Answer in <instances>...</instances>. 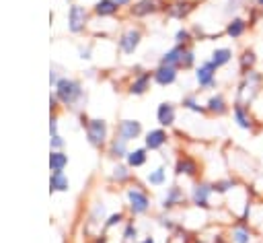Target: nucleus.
<instances>
[{
    "mask_svg": "<svg viewBox=\"0 0 263 243\" xmlns=\"http://www.w3.org/2000/svg\"><path fill=\"white\" fill-rule=\"evenodd\" d=\"M261 93H263V72H259L255 68L247 74H240L236 89H234V101L253 105L257 101V97H261Z\"/></svg>",
    "mask_w": 263,
    "mask_h": 243,
    "instance_id": "1",
    "label": "nucleus"
},
{
    "mask_svg": "<svg viewBox=\"0 0 263 243\" xmlns=\"http://www.w3.org/2000/svg\"><path fill=\"white\" fill-rule=\"evenodd\" d=\"M125 202H127V210L132 212V216H142L152 206L150 194L142 185H138V183H134V185H129L125 189Z\"/></svg>",
    "mask_w": 263,
    "mask_h": 243,
    "instance_id": "2",
    "label": "nucleus"
},
{
    "mask_svg": "<svg viewBox=\"0 0 263 243\" xmlns=\"http://www.w3.org/2000/svg\"><path fill=\"white\" fill-rule=\"evenodd\" d=\"M230 115H232V124H234L238 130H242V132H255V128H257V124H259V119H257L253 107H251V105H245V103H240V101H234V103H232Z\"/></svg>",
    "mask_w": 263,
    "mask_h": 243,
    "instance_id": "3",
    "label": "nucleus"
},
{
    "mask_svg": "<svg viewBox=\"0 0 263 243\" xmlns=\"http://www.w3.org/2000/svg\"><path fill=\"white\" fill-rule=\"evenodd\" d=\"M212 196H214V185H212V181H205V179H197L189 189V202L197 210H210Z\"/></svg>",
    "mask_w": 263,
    "mask_h": 243,
    "instance_id": "4",
    "label": "nucleus"
},
{
    "mask_svg": "<svg viewBox=\"0 0 263 243\" xmlns=\"http://www.w3.org/2000/svg\"><path fill=\"white\" fill-rule=\"evenodd\" d=\"M195 82L199 86V91H210L218 86V68L210 62L203 60L195 66Z\"/></svg>",
    "mask_w": 263,
    "mask_h": 243,
    "instance_id": "5",
    "label": "nucleus"
},
{
    "mask_svg": "<svg viewBox=\"0 0 263 243\" xmlns=\"http://www.w3.org/2000/svg\"><path fill=\"white\" fill-rule=\"evenodd\" d=\"M55 97L64 105H74L82 97V86H80V82H76L72 78H60L55 84Z\"/></svg>",
    "mask_w": 263,
    "mask_h": 243,
    "instance_id": "6",
    "label": "nucleus"
},
{
    "mask_svg": "<svg viewBox=\"0 0 263 243\" xmlns=\"http://www.w3.org/2000/svg\"><path fill=\"white\" fill-rule=\"evenodd\" d=\"M86 138L88 142L95 146V148H101L107 144V138H109V126L105 119H99V117H92L86 121Z\"/></svg>",
    "mask_w": 263,
    "mask_h": 243,
    "instance_id": "7",
    "label": "nucleus"
},
{
    "mask_svg": "<svg viewBox=\"0 0 263 243\" xmlns=\"http://www.w3.org/2000/svg\"><path fill=\"white\" fill-rule=\"evenodd\" d=\"M228 239L230 243H255V229L249 220L236 218L228 227Z\"/></svg>",
    "mask_w": 263,
    "mask_h": 243,
    "instance_id": "8",
    "label": "nucleus"
},
{
    "mask_svg": "<svg viewBox=\"0 0 263 243\" xmlns=\"http://www.w3.org/2000/svg\"><path fill=\"white\" fill-rule=\"evenodd\" d=\"M199 173H201V165H199V161H197L193 154L183 152V154L177 157V161H175V175H177V177L183 175V177L197 179Z\"/></svg>",
    "mask_w": 263,
    "mask_h": 243,
    "instance_id": "9",
    "label": "nucleus"
},
{
    "mask_svg": "<svg viewBox=\"0 0 263 243\" xmlns=\"http://www.w3.org/2000/svg\"><path fill=\"white\" fill-rule=\"evenodd\" d=\"M142 29L140 27H129V29H125L121 35H119V39H117V47H119V51L121 54H125V56H129V54H134L136 49H138V45L142 43Z\"/></svg>",
    "mask_w": 263,
    "mask_h": 243,
    "instance_id": "10",
    "label": "nucleus"
},
{
    "mask_svg": "<svg viewBox=\"0 0 263 243\" xmlns=\"http://www.w3.org/2000/svg\"><path fill=\"white\" fill-rule=\"evenodd\" d=\"M205 113L208 115H212V117H222V115H226V113H230V101H228V97L224 95V93H212L208 99H205Z\"/></svg>",
    "mask_w": 263,
    "mask_h": 243,
    "instance_id": "11",
    "label": "nucleus"
},
{
    "mask_svg": "<svg viewBox=\"0 0 263 243\" xmlns=\"http://www.w3.org/2000/svg\"><path fill=\"white\" fill-rule=\"evenodd\" d=\"M249 21H247V16H240V14H236V16H230L228 19V23L224 25V35L228 37V39H232V41H238V39H242L247 33H249Z\"/></svg>",
    "mask_w": 263,
    "mask_h": 243,
    "instance_id": "12",
    "label": "nucleus"
},
{
    "mask_svg": "<svg viewBox=\"0 0 263 243\" xmlns=\"http://www.w3.org/2000/svg\"><path fill=\"white\" fill-rule=\"evenodd\" d=\"M185 200H187V196H185L183 187H181L179 183H173L171 187H166V194L162 196L160 206H162V210H173V208L183 206V204H185Z\"/></svg>",
    "mask_w": 263,
    "mask_h": 243,
    "instance_id": "13",
    "label": "nucleus"
},
{
    "mask_svg": "<svg viewBox=\"0 0 263 243\" xmlns=\"http://www.w3.org/2000/svg\"><path fill=\"white\" fill-rule=\"evenodd\" d=\"M177 76H179V68L175 66H164V64H158L154 70H152V80L158 84V86H171L177 82Z\"/></svg>",
    "mask_w": 263,
    "mask_h": 243,
    "instance_id": "14",
    "label": "nucleus"
},
{
    "mask_svg": "<svg viewBox=\"0 0 263 243\" xmlns=\"http://www.w3.org/2000/svg\"><path fill=\"white\" fill-rule=\"evenodd\" d=\"M86 21H88V12H86L84 6H78V4L70 6V10H68V29H70L72 33L84 31Z\"/></svg>",
    "mask_w": 263,
    "mask_h": 243,
    "instance_id": "15",
    "label": "nucleus"
},
{
    "mask_svg": "<svg viewBox=\"0 0 263 243\" xmlns=\"http://www.w3.org/2000/svg\"><path fill=\"white\" fill-rule=\"evenodd\" d=\"M152 82H154V80H152V72H150V70H142V72L134 74V78L129 80V84H127V93L140 97V95H144V93L150 89Z\"/></svg>",
    "mask_w": 263,
    "mask_h": 243,
    "instance_id": "16",
    "label": "nucleus"
},
{
    "mask_svg": "<svg viewBox=\"0 0 263 243\" xmlns=\"http://www.w3.org/2000/svg\"><path fill=\"white\" fill-rule=\"evenodd\" d=\"M257 62H259V56L253 47H242L238 54H236V64H238V74H247L251 70L257 68Z\"/></svg>",
    "mask_w": 263,
    "mask_h": 243,
    "instance_id": "17",
    "label": "nucleus"
},
{
    "mask_svg": "<svg viewBox=\"0 0 263 243\" xmlns=\"http://www.w3.org/2000/svg\"><path fill=\"white\" fill-rule=\"evenodd\" d=\"M117 136L123 138L125 142H132L142 136V124L138 119H121L117 124Z\"/></svg>",
    "mask_w": 263,
    "mask_h": 243,
    "instance_id": "18",
    "label": "nucleus"
},
{
    "mask_svg": "<svg viewBox=\"0 0 263 243\" xmlns=\"http://www.w3.org/2000/svg\"><path fill=\"white\" fill-rule=\"evenodd\" d=\"M193 8H195V4H193L191 0H173V2H168V4L164 6L166 14H168L171 19H177V21L187 19Z\"/></svg>",
    "mask_w": 263,
    "mask_h": 243,
    "instance_id": "19",
    "label": "nucleus"
},
{
    "mask_svg": "<svg viewBox=\"0 0 263 243\" xmlns=\"http://www.w3.org/2000/svg\"><path fill=\"white\" fill-rule=\"evenodd\" d=\"M236 58V54L232 51V47H228V45H218V47H214L212 51H210V62L220 70V68H226L232 60Z\"/></svg>",
    "mask_w": 263,
    "mask_h": 243,
    "instance_id": "20",
    "label": "nucleus"
},
{
    "mask_svg": "<svg viewBox=\"0 0 263 243\" xmlns=\"http://www.w3.org/2000/svg\"><path fill=\"white\" fill-rule=\"evenodd\" d=\"M175 119H177L175 103H171V101L158 103V107H156V121L160 124V128H171L175 124Z\"/></svg>",
    "mask_w": 263,
    "mask_h": 243,
    "instance_id": "21",
    "label": "nucleus"
},
{
    "mask_svg": "<svg viewBox=\"0 0 263 243\" xmlns=\"http://www.w3.org/2000/svg\"><path fill=\"white\" fill-rule=\"evenodd\" d=\"M162 8L164 6L158 0H138V2H134V6H129V14L136 19H142V16H150Z\"/></svg>",
    "mask_w": 263,
    "mask_h": 243,
    "instance_id": "22",
    "label": "nucleus"
},
{
    "mask_svg": "<svg viewBox=\"0 0 263 243\" xmlns=\"http://www.w3.org/2000/svg\"><path fill=\"white\" fill-rule=\"evenodd\" d=\"M166 142H168V134L164 128H154L144 134V146L148 150H160Z\"/></svg>",
    "mask_w": 263,
    "mask_h": 243,
    "instance_id": "23",
    "label": "nucleus"
},
{
    "mask_svg": "<svg viewBox=\"0 0 263 243\" xmlns=\"http://www.w3.org/2000/svg\"><path fill=\"white\" fill-rule=\"evenodd\" d=\"M187 47H189V45H179V43H175L171 49H166V51L162 54V58H160V62H158V64L175 66V68H179V70H181V64H183V58H185Z\"/></svg>",
    "mask_w": 263,
    "mask_h": 243,
    "instance_id": "24",
    "label": "nucleus"
},
{
    "mask_svg": "<svg viewBox=\"0 0 263 243\" xmlns=\"http://www.w3.org/2000/svg\"><path fill=\"white\" fill-rule=\"evenodd\" d=\"M148 148L146 146H140V148H129V152L125 154V165L129 169H140L148 163Z\"/></svg>",
    "mask_w": 263,
    "mask_h": 243,
    "instance_id": "25",
    "label": "nucleus"
},
{
    "mask_svg": "<svg viewBox=\"0 0 263 243\" xmlns=\"http://www.w3.org/2000/svg\"><path fill=\"white\" fill-rule=\"evenodd\" d=\"M127 144H129V142H125V140L119 138V136L111 138V140H109V146H107L109 157H113V159H117V161H119V159H125V154L129 152Z\"/></svg>",
    "mask_w": 263,
    "mask_h": 243,
    "instance_id": "26",
    "label": "nucleus"
},
{
    "mask_svg": "<svg viewBox=\"0 0 263 243\" xmlns=\"http://www.w3.org/2000/svg\"><path fill=\"white\" fill-rule=\"evenodd\" d=\"M92 12H95L97 16H101V19H105V16H115V14L119 12V6H117L113 0H97Z\"/></svg>",
    "mask_w": 263,
    "mask_h": 243,
    "instance_id": "27",
    "label": "nucleus"
},
{
    "mask_svg": "<svg viewBox=\"0 0 263 243\" xmlns=\"http://www.w3.org/2000/svg\"><path fill=\"white\" fill-rule=\"evenodd\" d=\"M212 185H214V194L226 196V194H230V192L238 185V179H236V177H220V179L212 181Z\"/></svg>",
    "mask_w": 263,
    "mask_h": 243,
    "instance_id": "28",
    "label": "nucleus"
},
{
    "mask_svg": "<svg viewBox=\"0 0 263 243\" xmlns=\"http://www.w3.org/2000/svg\"><path fill=\"white\" fill-rule=\"evenodd\" d=\"M146 181H148L152 187H160V185H164V183H166V167L160 165V167L152 169V171L146 175Z\"/></svg>",
    "mask_w": 263,
    "mask_h": 243,
    "instance_id": "29",
    "label": "nucleus"
},
{
    "mask_svg": "<svg viewBox=\"0 0 263 243\" xmlns=\"http://www.w3.org/2000/svg\"><path fill=\"white\" fill-rule=\"evenodd\" d=\"M49 187L51 192H66L70 187V181L68 177L64 175V171H53L51 177H49Z\"/></svg>",
    "mask_w": 263,
    "mask_h": 243,
    "instance_id": "30",
    "label": "nucleus"
},
{
    "mask_svg": "<svg viewBox=\"0 0 263 243\" xmlns=\"http://www.w3.org/2000/svg\"><path fill=\"white\" fill-rule=\"evenodd\" d=\"M111 177H113V181H117V183H127V181L132 179V171H129V167H127L125 163H117V165L111 169Z\"/></svg>",
    "mask_w": 263,
    "mask_h": 243,
    "instance_id": "31",
    "label": "nucleus"
},
{
    "mask_svg": "<svg viewBox=\"0 0 263 243\" xmlns=\"http://www.w3.org/2000/svg\"><path fill=\"white\" fill-rule=\"evenodd\" d=\"M181 105H183V109H187V111H193V113H205V105L199 103V99H197L195 95H185L183 101H181Z\"/></svg>",
    "mask_w": 263,
    "mask_h": 243,
    "instance_id": "32",
    "label": "nucleus"
},
{
    "mask_svg": "<svg viewBox=\"0 0 263 243\" xmlns=\"http://www.w3.org/2000/svg\"><path fill=\"white\" fill-rule=\"evenodd\" d=\"M66 165H68V157L62 150H51V154H49V167H51V171H64Z\"/></svg>",
    "mask_w": 263,
    "mask_h": 243,
    "instance_id": "33",
    "label": "nucleus"
},
{
    "mask_svg": "<svg viewBox=\"0 0 263 243\" xmlns=\"http://www.w3.org/2000/svg\"><path fill=\"white\" fill-rule=\"evenodd\" d=\"M191 41H193L191 29H185V27L177 29V33H175V43H179V45H191Z\"/></svg>",
    "mask_w": 263,
    "mask_h": 243,
    "instance_id": "34",
    "label": "nucleus"
},
{
    "mask_svg": "<svg viewBox=\"0 0 263 243\" xmlns=\"http://www.w3.org/2000/svg\"><path fill=\"white\" fill-rule=\"evenodd\" d=\"M125 220V214L121 212V210H117V212H113V214H109L107 216V220H105V231H109V229H113V227H117V224H121Z\"/></svg>",
    "mask_w": 263,
    "mask_h": 243,
    "instance_id": "35",
    "label": "nucleus"
},
{
    "mask_svg": "<svg viewBox=\"0 0 263 243\" xmlns=\"http://www.w3.org/2000/svg\"><path fill=\"white\" fill-rule=\"evenodd\" d=\"M121 237H123V241H136V237H138V229H136V224L129 220V222H125V227H123V233H121Z\"/></svg>",
    "mask_w": 263,
    "mask_h": 243,
    "instance_id": "36",
    "label": "nucleus"
},
{
    "mask_svg": "<svg viewBox=\"0 0 263 243\" xmlns=\"http://www.w3.org/2000/svg\"><path fill=\"white\" fill-rule=\"evenodd\" d=\"M261 16H263V8H259V6H251V8H249V16H247L249 27L253 29V27L261 21Z\"/></svg>",
    "mask_w": 263,
    "mask_h": 243,
    "instance_id": "37",
    "label": "nucleus"
},
{
    "mask_svg": "<svg viewBox=\"0 0 263 243\" xmlns=\"http://www.w3.org/2000/svg\"><path fill=\"white\" fill-rule=\"evenodd\" d=\"M62 146H64L62 136H60V134H53V136H51V148H53V150H58V148H62Z\"/></svg>",
    "mask_w": 263,
    "mask_h": 243,
    "instance_id": "38",
    "label": "nucleus"
},
{
    "mask_svg": "<svg viewBox=\"0 0 263 243\" xmlns=\"http://www.w3.org/2000/svg\"><path fill=\"white\" fill-rule=\"evenodd\" d=\"M113 2H115L119 8H123V6H129V4H132V0H113Z\"/></svg>",
    "mask_w": 263,
    "mask_h": 243,
    "instance_id": "39",
    "label": "nucleus"
},
{
    "mask_svg": "<svg viewBox=\"0 0 263 243\" xmlns=\"http://www.w3.org/2000/svg\"><path fill=\"white\" fill-rule=\"evenodd\" d=\"M136 243H154V237H144V239H140Z\"/></svg>",
    "mask_w": 263,
    "mask_h": 243,
    "instance_id": "40",
    "label": "nucleus"
},
{
    "mask_svg": "<svg viewBox=\"0 0 263 243\" xmlns=\"http://www.w3.org/2000/svg\"><path fill=\"white\" fill-rule=\"evenodd\" d=\"M95 243H107V237H105V235H101V237H99Z\"/></svg>",
    "mask_w": 263,
    "mask_h": 243,
    "instance_id": "41",
    "label": "nucleus"
},
{
    "mask_svg": "<svg viewBox=\"0 0 263 243\" xmlns=\"http://www.w3.org/2000/svg\"><path fill=\"white\" fill-rule=\"evenodd\" d=\"M255 6H259V8H263V0H255Z\"/></svg>",
    "mask_w": 263,
    "mask_h": 243,
    "instance_id": "42",
    "label": "nucleus"
}]
</instances>
